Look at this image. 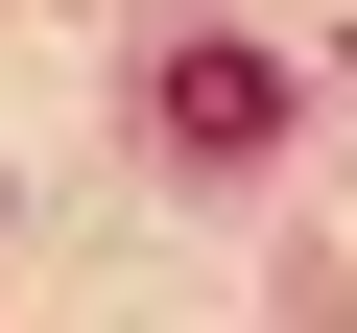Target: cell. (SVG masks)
<instances>
[{
  "label": "cell",
  "instance_id": "1",
  "mask_svg": "<svg viewBox=\"0 0 357 333\" xmlns=\"http://www.w3.org/2000/svg\"><path fill=\"white\" fill-rule=\"evenodd\" d=\"M262 119H286V72H262V48H167V143H191V166H238Z\"/></svg>",
  "mask_w": 357,
  "mask_h": 333
}]
</instances>
